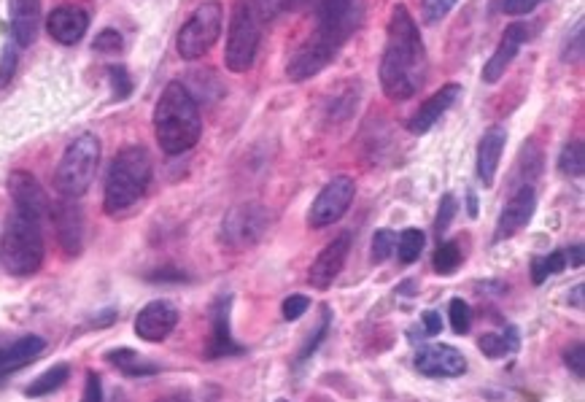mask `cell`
I'll list each match as a JSON object with an SVG mask.
<instances>
[{
    "label": "cell",
    "instance_id": "obj_17",
    "mask_svg": "<svg viewBox=\"0 0 585 402\" xmlns=\"http://www.w3.org/2000/svg\"><path fill=\"white\" fill-rule=\"evenodd\" d=\"M230 295L216 297V303L211 308V343H208V359L219 357H235L243 354V346L232 340L230 332Z\"/></svg>",
    "mask_w": 585,
    "mask_h": 402
},
{
    "label": "cell",
    "instance_id": "obj_8",
    "mask_svg": "<svg viewBox=\"0 0 585 402\" xmlns=\"http://www.w3.org/2000/svg\"><path fill=\"white\" fill-rule=\"evenodd\" d=\"M259 49V17L249 0H240L232 9L230 36L224 49V65L232 73H246L254 65Z\"/></svg>",
    "mask_w": 585,
    "mask_h": 402
},
{
    "label": "cell",
    "instance_id": "obj_9",
    "mask_svg": "<svg viewBox=\"0 0 585 402\" xmlns=\"http://www.w3.org/2000/svg\"><path fill=\"white\" fill-rule=\"evenodd\" d=\"M356 197V181L351 176H337L321 189L316 200H313L311 211H308V224L321 230L329 224L340 222L348 214V208Z\"/></svg>",
    "mask_w": 585,
    "mask_h": 402
},
{
    "label": "cell",
    "instance_id": "obj_22",
    "mask_svg": "<svg viewBox=\"0 0 585 402\" xmlns=\"http://www.w3.org/2000/svg\"><path fill=\"white\" fill-rule=\"evenodd\" d=\"M46 349V340L41 335H25L9 346H0V378L17 373L22 367L33 365Z\"/></svg>",
    "mask_w": 585,
    "mask_h": 402
},
{
    "label": "cell",
    "instance_id": "obj_39",
    "mask_svg": "<svg viewBox=\"0 0 585 402\" xmlns=\"http://www.w3.org/2000/svg\"><path fill=\"white\" fill-rule=\"evenodd\" d=\"M456 0H424V19L426 22H440V19L453 9Z\"/></svg>",
    "mask_w": 585,
    "mask_h": 402
},
{
    "label": "cell",
    "instance_id": "obj_16",
    "mask_svg": "<svg viewBox=\"0 0 585 402\" xmlns=\"http://www.w3.org/2000/svg\"><path fill=\"white\" fill-rule=\"evenodd\" d=\"M348 251H351V235L343 233L337 235L335 241L324 246L319 257L313 260L311 273H308V281H311L313 289H329V286L335 284V278L340 276V270L346 268L348 260Z\"/></svg>",
    "mask_w": 585,
    "mask_h": 402
},
{
    "label": "cell",
    "instance_id": "obj_5",
    "mask_svg": "<svg viewBox=\"0 0 585 402\" xmlns=\"http://www.w3.org/2000/svg\"><path fill=\"white\" fill-rule=\"evenodd\" d=\"M151 184V157L143 146H125L116 154L106 176V214H125L127 208L141 203Z\"/></svg>",
    "mask_w": 585,
    "mask_h": 402
},
{
    "label": "cell",
    "instance_id": "obj_36",
    "mask_svg": "<svg viewBox=\"0 0 585 402\" xmlns=\"http://www.w3.org/2000/svg\"><path fill=\"white\" fill-rule=\"evenodd\" d=\"M564 362H567V367L572 370V376L583 378L585 376V349H583V343H575V346H569V349L564 351Z\"/></svg>",
    "mask_w": 585,
    "mask_h": 402
},
{
    "label": "cell",
    "instance_id": "obj_27",
    "mask_svg": "<svg viewBox=\"0 0 585 402\" xmlns=\"http://www.w3.org/2000/svg\"><path fill=\"white\" fill-rule=\"evenodd\" d=\"M559 170L567 179H580L585 173V146L583 141H569L559 154Z\"/></svg>",
    "mask_w": 585,
    "mask_h": 402
},
{
    "label": "cell",
    "instance_id": "obj_44",
    "mask_svg": "<svg viewBox=\"0 0 585 402\" xmlns=\"http://www.w3.org/2000/svg\"><path fill=\"white\" fill-rule=\"evenodd\" d=\"M424 324H426V335H440V332H443V319H440V313L437 311H426Z\"/></svg>",
    "mask_w": 585,
    "mask_h": 402
},
{
    "label": "cell",
    "instance_id": "obj_28",
    "mask_svg": "<svg viewBox=\"0 0 585 402\" xmlns=\"http://www.w3.org/2000/svg\"><path fill=\"white\" fill-rule=\"evenodd\" d=\"M424 233L421 230H416V227H410V230H405V233L399 235L397 238V257L402 265H413V262L421 257V251H424Z\"/></svg>",
    "mask_w": 585,
    "mask_h": 402
},
{
    "label": "cell",
    "instance_id": "obj_15",
    "mask_svg": "<svg viewBox=\"0 0 585 402\" xmlns=\"http://www.w3.org/2000/svg\"><path fill=\"white\" fill-rule=\"evenodd\" d=\"M416 367L421 376L429 378H456L467 373V359L459 349L437 343V346H424L416 354Z\"/></svg>",
    "mask_w": 585,
    "mask_h": 402
},
{
    "label": "cell",
    "instance_id": "obj_42",
    "mask_svg": "<svg viewBox=\"0 0 585 402\" xmlns=\"http://www.w3.org/2000/svg\"><path fill=\"white\" fill-rule=\"evenodd\" d=\"M564 63H577L580 57H583V22H577L575 25V44L567 38V46H564Z\"/></svg>",
    "mask_w": 585,
    "mask_h": 402
},
{
    "label": "cell",
    "instance_id": "obj_30",
    "mask_svg": "<svg viewBox=\"0 0 585 402\" xmlns=\"http://www.w3.org/2000/svg\"><path fill=\"white\" fill-rule=\"evenodd\" d=\"M461 260H464V254H461L459 241H445L435 251V270L440 276H451V273H456Z\"/></svg>",
    "mask_w": 585,
    "mask_h": 402
},
{
    "label": "cell",
    "instance_id": "obj_32",
    "mask_svg": "<svg viewBox=\"0 0 585 402\" xmlns=\"http://www.w3.org/2000/svg\"><path fill=\"white\" fill-rule=\"evenodd\" d=\"M108 81H111V87H114V98L116 100H125L130 92H133V79H130V73L122 65H114V68H108Z\"/></svg>",
    "mask_w": 585,
    "mask_h": 402
},
{
    "label": "cell",
    "instance_id": "obj_33",
    "mask_svg": "<svg viewBox=\"0 0 585 402\" xmlns=\"http://www.w3.org/2000/svg\"><path fill=\"white\" fill-rule=\"evenodd\" d=\"M122 46H125V41H122V36H119V30H111V27H106V30H100L98 38L92 41V49L100 54H114V52H122Z\"/></svg>",
    "mask_w": 585,
    "mask_h": 402
},
{
    "label": "cell",
    "instance_id": "obj_31",
    "mask_svg": "<svg viewBox=\"0 0 585 402\" xmlns=\"http://www.w3.org/2000/svg\"><path fill=\"white\" fill-rule=\"evenodd\" d=\"M448 316H451V327L456 335H467L472 327V311L470 305L464 303L461 297H453L448 305Z\"/></svg>",
    "mask_w": 585,
    "mask_h": 402
},
{
    "label": "cell",
    "instance_id": "obj_23",
    "mask_svg": "<svg viewBox=\"0 0 585 402\" xmlns=\"http://www.w3.org/2000/svg\"><path fill=\"white\" fill-rule=\"evenodd\" d=\"M41 30V0H11V36L17 46H30Z\"/></svg>",
    "mask_w": 585,
    "mask_h": 402
},
{
    "label": "cell",
    "instance_id": "obj_14",
    "mask_svg": "<svg viewBox=\"0 0 585 402\" xmlns=\"http://www.w3.org/2000/svg\"><path fill=\"white\" fill-rule=\"evenodd\" d=\"M534 211H537V192H534L529 184H523L510 195L507 200L505 211L499 216L497 222V235H494V241H505V238H513L526 227V224L532 222Z\"/></svg>",
    "mask_w": 585,
    "mask_h": 402
},
{
    "label": "cell",
    "instance_id": "obj_10",
    "mask_svg": "<svg viewBox=\"0 0 585 402\" xmlns=\"http://www.w3.org/2000/svg\"><path fill=\"white\" fill-rule=\"evenodd\" d=\"M270 224V216L257 203H240L224 216L222 224V238L224 243H230L232 249H246L262 238V233Z\"/></svg>",
    "mask_w": 585,
    "mask_h": 402
},
{
    "label": "cell",
    "instance_id": "obj_38",
    "mask_svg": "<svg viewBox=\"0 0 585 402\" xmlns=\"http://www.w3.org/2000/svg\"><path fill=\"white\" fill-rule=\"evenodd\" d=\"M453 214H456V197L453 195H445L443 203H440V211H437V222H435V230L440 235L451 227L453 222Z\"/></svg>",
    "mask_w": 585,
    "mask_h": 402
},
{
    "label": "cell",
    "instance_id": "obj_34",
    "mask_svg": "<svg viewBox=\"0 0 585 402\" xmlns=\"http://www.w3.org/2000/svg\"><path fill=\"white\" fill-rule=\"evenodd\" d=\"M394 249H397V235L391 233V230H378L373 238V260H389Z\"/></svg>",
    "mask_w": 585,
    "mask_h": 402
},
{
    "label": "cell",
    "instance_id": "obj_2",
    "mask_svg": "<svg viewBox=\"0 0 585 402\" xmlns=\"http://www.w3.org/2000/svg\"><path fill=\"white\" fill-rule=\"evenodd\" d=\"M359 25V6L351 3L346 9H337L332 14L316 17V30L305 38L297 52L292 54V60L286 65V73L292 81H308L316 73L327 68L340 46L346 44L351 33Z\"/></svg>",
    "mask_w": 585,
    "mask_h": 402
},
{
    "label": "cell",
    "instance_id": "obj_6",
    "mask_svg": "<svg viewBox=\"0 0 585 402\" xmlns=\"http://www.w3.org/2000/svg\"><path fill=\"white\" fill-rule=\"evenodd\" d=\"M100 165V141L92 133L79 135L65 149L63 160L54 170V187L68 200H76L92 187Z\"/></svg>",
    "mask_w": 585,
    "mask_h": 402
},
{
    "label": "cell",
    "instance_id": "obj_13",
    "mask_svg": "<svg viewBox=\"0 0 585 402\" xmlns=\"http://www.w3.org/2000/svg\"><path fill=\"white\" fill-rule=\"evenodd\" d=\"M49 219L54 222V233H57V241H60L65 254L68 257H79L81 246H84V216H81V208L73 200L63 197L60 203H52Z\"/></svg>",
    "mask_w": 585,
    "mask_h": 402
},
{
    "label": "cell",
    "instance_id": "obj_46",
    "mask_svg": "<svg viewBox=\"0 0 585 402\" xmlns=\"http://www.w3.org/2000/svg\"><path fill=\"white\" fill-rule=\"evenodd\" d=\"M157 402H192V400H189L187 392H176V394H168V397H162V400H157Z\"/></svg>",
    "mask_w": 585,
    "mask_h": 402
},
{
    "label": "cell",
    "instance_id": "obj_35",
    "mask_svg": "<svg viewBox=\"0 0 585 402\" xmlns=\"http://www.w3.org/2000/svg\"><path fill=\"white\" fill-rule=\"evenodd\" d=\"M308 308H311V297L292 295V297H286L281 311H284L286 322H297V319H302V313L308 311Z\"/></svg>",
    "mask_w": 585,
    "mask_h": 402
},
{
    "label": "cell",
    "instance_id": "obj_26",
    "mask_svg": "<svg viewBox=\"0 0 585 402\" xmlns=\"http://www.w3.org/2000/svg\"><path fill=\"white\" fill-rule=\"evenodd\" d=\"M68 376H71V365L60 362V365L49 367L46 373H41L33 384L27 386L25 394L27 397H46V394L57 392V389L68 381Z\"/></svg>",
    "mask_w": 585,
    "mask_h": 402
},
{
    "label": "cell",
    "instance_id": "obj_7",
    "mask_svg": "<svg viewBox=\"0 0 585 402\" xmlns=\"http://www.w3.org/2000/svg\"><path fill=\"white\" fill-rule=\"evenodd\" d=\"M224 9L219 0H205L178 30L176 49L181 60H200L222 36Z\"/></svg>",
    "mask_w": 585,
    "mask_h": 402
},
{
    "label": "cell",
    "instance_id": "obj_11",
    "mask_svg": "<svg viewBox=\"0 0 585 402\" xmlns=\"http://www.w3.org/2000/svg\"><path fill=\"white\" fill-rule=\"evenodd\" d=\"M9 195L14 200V208L27 216H36L44 222L52 211V200L46 195V189L38 184V179L27 170H14L9 176Z\"/></svg>",
    "mask_w": 585,
    "mask_h": 402
},
{
    "label": "cell",
    "instance_id": "obj_24",
    "mask_svg": "<svg viewBox=\"0 0 585 402\" xmlns=\"http://www.w3.org/2000/svg\"><path fill=\"white\" fill-rule=\"evenodd\" d=\"M106 359H108V365H114L119 373H125V376H130V378L154 376V373L160 370V365H154V362H149V359H143L141 354L133 349L108 351Z\"/></svg>",
    "mask_w": 585,
    "mask_h": 402
},
{
    "label": "cell",
    "instance_id": "obj_43",
    "mask_svg": "<svg viewBox=\"0 0 585 402\" xmlns=\"http://www.w3.org/2000/svg\"><path fill=\"white\" fill-rule=\"evenodd\" d=\"M542 0H505V11L513 14V17H521V14H529L532 9H537Z\"/></svg>",
    "mask_w": 585,
    "mask_h": 402
},
{
    "label": "cell",
    "instance_id": "obj_49",
    "mask_svg": "<svg viewBox=\"0 0 585 402\" xmlns=\"http://www.w3.org/2000/svg\"><path fill=\"white\" fill-rule=\"evenodd\" d=\"M278 402H286V400H278Z\"/></svg>",
    "mask_w": 585,
    "mask_h": 402
},
{
    "label": "cell",
    "instance_id": "obj_40",
    "mask_svg": "<svg viewBox=\"0 0 585 402\" xmlns=\"http://www.w3.org/2000/svg\"><path fill=\"white\" fill-rule=\"evenodd\" d=\"M14 71H17V52H14V46L9 44L3 49V57H0V87L9 84Z\"/></svg>",
    "mask_w": 585,
    "mask_h": 402
},
{
    "label": "cell",
    "instance_id": "obj_3",
    "mask_svg": "<svg viewBox=\"0 0 585 402\" xmlns=\"http://www.w3.org/2000/svg\"><path fill=\"white\" fill-rule=\"evenodd\" d=\"M154 133L160 149L170 157L195 149L203 135V117L195 95L181 84L170 81L154 108Z\"/></svg>",
    "mask_w": 585,
    "mask_h": 402
},
{
    "label": "cell",
    "instance_id": "obj_19",
    "mask_svg": "<svg viewBox=\"0 0 585 402\" xmlns=\"http://www.w3.org/2000/svg\"><path fill=\"white\" fill-rule=\"evenodd\" d=\"M529 38H532V30L526 25L507 27V33L502 36V41H499L497 52L491 54V60H488L486 68H483V81H486V84H497V81L507 73L510 63L515 60L518 49H521Z\"/></svg>",
    "mask_w": 585,
    "mask_h": 402
},
{
    "label": "cell",
    "instance_id": "obj_45",
    "mask_svg": "<svg viewBox=\"0 0 585 402\" xmlns=\"http://www.w3.org/2000/svg\"><path fill=\"white\" fill-rule=\"evenodd\" d=\"M564 257H567V268H583V246L580 243L564 249Z\"/></svg>",
    "mask_w": 585,
    "mask_h": 402
},
{
    "label": "cell",
    "instance_id": "obj_47",
    "mask_svg": "<svg viewBox=\"0 0 585 402\" xmlns=\"http://www.w3.org/2000/svg\"><path fill=\"white\" fill-rule=\"evenodd\" d=\"M575 305L577 308H583V284L575 286Z\"/></svg>",
    "mask_w": 585,
    "mask_h": 402
},
{
    "label": "cell",
    "instance_id": "obj_12",
    "mask_svg": "<svg viewBox=\"0 0 585 402\" xmlns=\"http://www.w3.org/2000/svg\"><path fill=\"white\" fill-rule=\"evenodd\" d=\"M178 308L170 300H151L135 316V335L146 343H162L176 330Z\"/></svg>",
    "mask_w": 585,
    "mask_h": 402
},
{
    "label": "cell",
    "instance_id": "obj_21",
    "mask_svg": "<svg viewBox=\"0 0 585 402\" xmlns=\"http://www.w3.org/2000/svg\"><path fill=\"white\" fill-rule=\"evenodd\" d=\"M507 143V130L502 125L488 127L486 135L480 138L478 143V179L483 187H491L494 179H497L499 160H502V152H505Z\"/></svg>",
    "mask_w": 585,
    "mask_h": 402
},
{
    "label": "cell",
    "instance_id": "obj_29",
    "mask_svg": "<svg viewBox=\"0 0 585 402\" xmlns=\"http://www.w3.org/2000/svg\"><path fill=\"white\" fill-rule=\"evenodd\" d=\"M567 268V257H564V251H553L548 257H534L532 260V281L537 286L545 284V278L556 276L561 270Z\"/></svg>",
    "mask_w": 585,
    "mask_h": 402
},
{
    "label": "cell",
    "instance_id": "obj_25",
    "mask_svg": "<svg viewBox=\"0 0 585 402\" xmlns=\"http://www.w3.org/2000/svg\"><path fill=\"white\" fill-rule=\"evenodd\" d=\"M478 349L491 359L510 357V354H518V349H521V335H518L515 327H507L505 332H486L478 340Z\"/></svg>",
    "mask_w": 585,
    "mask_h": 402
},
{
    "label": "cell",
    "instance_id": "obj_4",
    "mask_svg": "<svg viewBox=\"0 0 585 402\" xmlns=\"http://www.w3.org/2000/svg\"><path fill=\"white\" fill-rule=\"evenodd\" d=\"M44 233H41V219L27 216L22 211H11L0 235V265L9 276L25 278L33 276L44 265Z\"/></svg>",
    "mask_w": 585,
    "mask_h": 402
},
{
    "label": "cell",
    "instance_id": "obj_18",
    "mask_svg": "<svg viewBox=\"0 0 585 402\" xmlns=\"http://www.w3.org/2000/svg\"><path fill=\"white\" fill-rule=\"evenodd\" d=\"M89 27V14L79 6H57V9L46 17V30L49 36L63 46L79 44Z\"/></svg>",
    "mask_w": 585,
    "mask_h": 402
},
{
    "label": "cell",
    "instance_id": "obj_37",
    "mask_svg": "<svg viewBox=\"0 0 585 402\" xmlns=\"http://www.w3.org/2000/svg\"><path fill=\"white\" fill-rule=\"evenodd\" d=\"M321 311H324V313H321V316H324V319H321V327H319V330H316V335H313V338L308 340V343H305V349L300 351V362H302V359L313 357V351L319 349V343H321V340H324V335H327L329 322H332V316H329V308H327V305H324Z\"/></svg>",
    "mask_w": 585,
    "mask_h": 402
},
{
    "label": "cell",
    "instance_id": "obj_1",
    "mask_svg": "<svg viewBox=\"0 0 585 402\" xmlns=\"http://www.w3.org/2000/svg\"><path fill=\"white\" fill-rule=\"evenodd\" d=\"M429 60L416 19L405 6H394L386 27V46L381 57V87L391 100L413 98L426 81Z\"/></svg>",
    "mask_w": 585,
    "mask_h": 402
},
{
    "label": "cell",
    "instance_id": "obj_41",
    "mask_svg": "<svg viewBox=\"0 0 585 402\" xmlns=\"http://www.w3.org/2000/svg\"><path fill=\"white\" fill-rule=\"evenodd\" d=\"M81 402H103V384H100V376L95 370H89L87 381H84V394H81Z\"/></svg>",
    "mask_w": 585,
    "mask_h": 402
},
{
    "label": "cell",
    "instance_id": "obj_48",
    "mask_svg": "<svg viewBox=\"0 0 585 402\" xmlns=\"http://www.w3.org/2000/svg\"><path fill=\"white\" fill-rule=\"evenodd\" d=\"M478 214V200H475V195L470 192V216Z\"/></svg>",
    "mask_w": 585,
    "mask_h": 402
},
{
    "label": "cell",
    "instance_id": "obj_20",
    "mask_svg": "<svg viewBox=\"0 0 585 402\" xmlns=\"http://www.w3.org/2000/svg\"><path fill=\"white\" fill-rule=\"evenodd\" d=\"M459 92H461L459 84H445V87H440L435 95H429V98L418 106L416 114L410 117V122H408L410 133H416V135L429 133V130L440 122V117H443L445 111L456 103Z\"/></svg>",
    "mask_w": 585,
    "mask_h": 402
}]
</instances>
